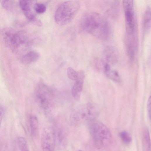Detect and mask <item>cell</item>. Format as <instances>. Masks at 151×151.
I'll list each match as a JSON object with an SVG mask.
<instances>
[{
  "label": "cell",
  "mask_w": 151,
  "mask_h": 151,
  "mask_svg": "<svg viewBox=\"0 0 151 151\" xmlns=\"http://www.w3.org/2000/svg\"><path fill=\"white\" fill-rule=\"evenodd\" d=\"M104 56L107 61L111 64H114L118 59V53L116 48L112 46H108L104 48Z\"/></svg>",
  "instance_id": "cell-10"
},
{
  "label": "cell",
  "mask_w": 151,
  "mask_h": 151,
  "mask_svg": "<svg viewBox=\"0 0 151 151\" xmlns=\"http://www.w3.org/2000/svg\"><path fill=\"white\" fill-rule=\"evenodd\" d=\"M49 91L44 84H41L37 87L35 93V98L38 105L41 107L47 109L50 101Z\"/></svg>",
  "instance_id": "cell-7"
},
{
  "label": "cell",
  "mask_w": 151,
  "mask_h": 151,
  "mask_svg": "<svg viewBox=\"0 0 151 151\" xmlns=\"http://www.w3.org/2000/svg\"><path fill=\"white\" fill-rule=\"evenodd\" d=\"M121 139L125 143H130L132 140V138L129 134L126 131H124L120 134Z\"/></svg>",
  "instance_id": "cell-20"
},
{
  "label": "cell",
  "mask_w": 151,
  "mask_h": 151,
  "mask_svg": "<svg viewBox=\"0 0 151 151\" xmlns=\"http://www.w3.org/2000/svg\"><path fill=\"white\" fill-rule=\"evenodd\" d=\"M55 129L48 126L43 130L41 138L42 151H54L56 143Z\"/></svg>",
  "instance_id": "cell-5"
},
{
  "label": "cell",
  "mask_w": 151,
  "mask_h": 151,
  "mask_svg": "<svg viewBox=\"0 0 151 151\" xmlns=\"http://www.w3.org/2000/svg\"><path fill=\"white\" fill-rule=\"evenodd\" d=\"M5 113V109L4 107L0 105V126L1 124Z\"/></svg>",
  "instance_id": "cell-23"
},
{
  "label": "cell",
  "mask_w": 151,
  "mask_h": 151,
  "mask_svg": "<svg viewBox=\"0 0 151 151\" xmlns=\"http://www.w3.org/2000/svg\"><path fill=\"white\" fill-rule=\"evenodd\" d=\"M100 109L94 103H89L79 107L71 114L70 122L71 125L76 126L82 122L94 120L98 115Z\"/></svg>",
  "instance_id": "cell-2"
},
{
  "label": "cell",
  "mask_w": 151,
  "mask_h": 151,
  "mask_svg": "<svg viewBox=\"0 0 151 151\" xmlns=\"http://www.w3.org/2000/svg\"><path fill=\"white\" fill-rule=\"evenodd\" d=\"M80 7L76 1H69L60 5L56 10L55 19L59 25H64L69 23L74 17Z\"/></svg>",
  "instance_id": "cell-4"
},
{
  "label": "cell",
  "mask_w": 151,
  "mask_h": 151,
  "mask_svg": "<svg viewBox=\"0 0 151 151\" xmlns=\"http://www.w3.org/2000/svg\"><path fill=\"white\" fill-rule=\"evenodd\" d=\"M18 143L21 151H29L25 139L22 137H18Z\"/></svg>",
  "instance_id": "cell-18"
},
{
  "label": "cell",
  "mask_w": 151,
  "mask_h": 151,
  "mask_svg": "<svg viewBox=\"0 0 151 151\" xmlns=\"http://www.w3.org/2000/svg\"><path fill=\"white\" fill-rule=\"evenodd\" d=\"M67 73L69 79L76 81L78 77V72L76 71L73 68L69 67L67 69Z\"/></svg>",
  "instance_id": "cell-19"
},
{
  "label": "cell",
  "mask_w": 151,
  "mask_h": 151,
  "mask_svg": "<svg viewBox=\"0 0 151 151\" xmlns=\"http://www.w3.org/2000/svg\"><path fill=\"white\" fill-rule=\"evenodd\" d=\"M123 5L124 12L126 32L131 35L134 31V12L133 1H124Z\"/></svg>",
  "instance_id": "cell-6"
},
{
  "label": "cell",
  "mask_w": 151,
  "mask_h": 151,
  "mask_svg": "<svg viewBox=\"0 0 151 151\" xmlns=\"http://www.w3.org/2000/svg\"><path fill=\"white\" fill-rule=\"evenodd\" d=\"M143 21L145 29L147 31H149L151 26V9L149 6L147 7L145 11Z\"/></svg>",
  "instance_id": "cell-15"
},
{
  "label": "cell",
  "mask_w": 151,
  "mask_h": 151,
  "mask_svg": "<svg viewBox=\"0 0 151 151\" xmlns=\"http://www.w3.org/2000/svg\"><path fill=\"white\" fill-rule=\"evenodd\" d=\"M151 97L150 96L148 99L147 103V111L150 119L151 117Z\"/></svg>",
  "instance_id": "cell-24"
},
{
  "label": "cell",
  "mask_w": 151,
  "mask_h": 151,
  "mask_svg": "<svg viewBox=\"0 0 151 151\" xmlns=\"http://www.w3.org/2000/svg\"><path fill=\"white\" fill-rule=\"evenodd\" d=\"M91 135L96 143L103 149L108 148L112 143V137L109 129L104 124L94 122L89 126Z\"/></svg>",
  "instance_id": "cell-3"
},
{
  "label": "cell",
  "mask_w": 151,
  "mask_h": 151,
  "mask_svg": "<svg viewBox=\"0 0 151 151\" xmlns=\"http://www.w3.org/2000/svg\"><path fill=\"white\" fill-rule=\"evenodd\" d=\"M144 142L147 151H151L150 139L149 132L146 129L143 133Z\"/></svg>",
  "instance_id": "cell-16"
},
{
  "label": "cell",
  "mask_w": 151,
  "mask_h": 151,
  "mask_svg": "<svg viewBox=\"0 0 151 151\" xmlns=\"http://www.w3.org/2000/svg\"><path fill=\"white\" fill-rule=\"evenodd\" d=\"M132 42L130 41L128 43L127 50L128 57L131 62H133L135 56V47Z\"/></svg>",
  "instance_id": "cell-17"
},
{
  "label": "cell",
  "mask_w": 151,
  "mask_h": 151,
  "mask_svg": "<svg viewBox=\"0 0 151 151\" xmlns=\"http://www.w3.org/2000/svg\"><path fill=\"white\" fill-rule=\"evenodd\" d=\"M56 140L60 149L64 148L66 146L67 136L65 131L59 129L57 131L55 130Z\"/></svg>",
  "instance_id": "cell-13"
},
{
  "label": "cell",
  "mask_w": 151,
  "mask_h": 151,
  "mask_svg": "<svg viewBox=\"0 0 151 151\" xmlns=\"http://www.w3.org/2000/svg\"><path fill=\"white\" fill-rule=\"evenodd\" d=\"M39 55L37 52L31 51L26 53L22 58L21 62L25 65L32 64L36 62L39 59Z\"/></svg>",
  "instance_id": "cell-11"
},
{
  "label": "cell",
  "mask_w": 151,
  "mask_h": 151,
  "mask_svg": "<svg viewBox=\"0 0 151 151\" xmlns=\"http://www.w3.org/2000/svg\"><path fill=\"white\" fill-rule=\"evenodd\" d=\"M81 26L85 32L102 40L107 39L109 36L110 27L107 21L99 14L88 13L81 20Z\"/></svg>",
  "instance_id": "cell-1"
},
{
  "label": "cell",
  "mask_w": 151,
  "mask_h": 151,
  "mask_svg": "<svg viewBox=\"0 0 151 151\" xmlns=\"http://www.w3.org/2000/svg\"><path fill=\"white\" fill-rule=\"evenodd\" d=\"M103 68L106 76L109 79L115 82L120 81V79L118 73L116 71L111 70L108 64L105 63Z\"/></svg>",
  "instance_id": "cell-12"
},
{
  "label": "cell",
  "mask_w": 151,
  "mask_h": 151,
  "mask_svg": "<svg viewBox=\"0 0 151 151\" xmlns=\"http://www.w3.org/2000/svg\"><path fill=\"white\" fill-rule=\"evenodd\" d=\"M20 6L27 18L34 25L39 27H41L42 23L37 18L32 11L29 1H21L19 3Z\"/></svg>",
  "instance_id": "cell-8"
},
{
  "label": "cell",
  "mask_w": 151,
  "mask_h": 151,
  "mask_svg": "<svg viewBox=\"0 0 151 151\" xmlns=\"http://www.w3.org/2000/svg\"><path fill=\"white\" fill-rule=\"evenodd\" d=\"M78 77L72 89V94L74 98L77 101H79L81 98L83 89L85 74L82 70L78 71Z\"/></svg>",
  "instance_id": "cell-9"
},
{
  "label": "cell",
  "mask_w": 151,
  "mask_h": 151,
  "mask_svg": "<svg viewBox=\"0 0 151 151\" xmlns=\"http://www.w3.org/2000/svg\"><path fill=\"white\" fill-rule=\"evenodd\" d=\"M30 124L32 135L35 137H37L39 134V125L37 117L32 115L30 118Z\"/></svg>",
  "instance_id": "cell-14"
},
{
  "label": "cell",
  "mask_w": 151,
  "mask_h": 151,
  "mask_svg": "<svg viewBox=\"0 0 151 151\" xmlns=\"http://www.w3.org/2000/svg\"><path fill=\"white\" fill-rule=\"evenodd\" d=\"M2 5L5 9L10 10L13 8L14 4L13 1H5L2 2Z\"/></svg>",
  "instance_id": "cell-22"
},
{
  "label": "cell",
  "mask_w": 151,
  "mask_h": 151,
  "mask_svg": "<svg viewBox=\"0 0 151 151\" xmlns=\"http://www.w3.org/2000/svg\"><path fill=\"white\" fill-rule=\"evenodd\" d=\"M35 10L38 14H42L46 11V6L43 4L37 3L35 6Z\"/></svg>",
  "instance_id": "cell-21"
}]
</instances>
